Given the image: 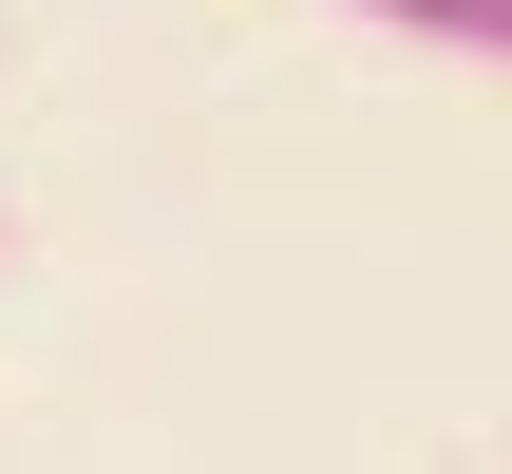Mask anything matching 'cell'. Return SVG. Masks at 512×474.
I'll use <instances>...</instances> for the list:
<instances>
[{"label":"cell","mask_w":512,"mask_h":474,"mask_svg":"<svg viewBox=\"0 0 512 474\" xmlns=\"http://www.w3.org/2000/svg\"><path fill=\"white\" fill-rule=\"evenodd\" d=\"M380 38H437V57H512V0H361Z\"/></svg>","instance_id":"6da1fadb"}]
</instances>
